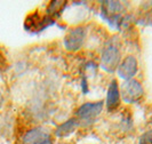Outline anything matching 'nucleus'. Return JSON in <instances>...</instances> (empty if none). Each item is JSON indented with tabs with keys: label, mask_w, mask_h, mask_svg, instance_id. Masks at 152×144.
Listing matches in <instances>:
<instances>
[{
	"label": "nucleus",
	"mask_w": 152,
	"mask_h": 144,
	"mask_svg": "<svg viewBox=\"0 0 152 144\" xmlns=\"http://www.w3.org/2000/svg\"><path fill=\"white\" fill-rule=\"evenodd\" d=\"M1 62H2V57L0 56V67H1Z\"/></svg>",
	"instance_id": "obj_11"
},
{
	"label": "nucleus",
	"mask_w": 152,
	"mask_h": 144,
	"mask_svg": "<svg viewBox=\"0 0 152 144\" xmlns=\"http://www.w3.org/2000/svg\"><path fill=\"white\" fill-rule=\"evenodd\" d=\"M78 124H79V122H78L77 119H70V120H68L66 122L62 124L61 126L56 129L57 136H66L69 134H71V133L76 129V127L78 126Z\"/></svg>",
	"instance_id": "obj_8"
},
{
	"label": "nucleus",
	"mask_w": 152,
	"mask_h": 144,
	"mask_svg": "<svg viewBox=\"0 0 152 144\" xmlns=\"http://www.w3.org/2000/svg\"><path fill=\"white\" fill-rule=\"evenodd\" d=\"M47 141H49V133L41 127L31 129L23 137V144H42Z\"/></svg>",
	"instance_id": "obj_6"
},
{
	"label": "nucleus",
	"mask_w": 152,
	"mask_h": 144,
	"mask_svg": "<svg viewBox=\"0 0 152 144\" xmlns=\"http://www.w3.org/2000/svg\"><path fill=\"white\" fill-rule=\"evenodd\" d=\"M120 62V50L115 40H111L105 46L102 54V65L107 71H114Z\"/></svg>",
	"instance_id": "obj_1"
},
{
	"label": "nucleus",
	"mask_w": 152,
	"mask_h": 144,
	"mask_svg": "<svg viewBox=\"0 0 152 144\" xmlns=\"http://www.w3.org/2000/svg\"><path fill=\"white\" fill-rule=\"evenodd\" d=\"M122 99L127 103H134L143 96L142 85L135 79H130L125 81L121 87Z\"/></svg>",
	"instance_id": "obj_3"
},
{
	"label": "nucleus",
	"mask_w": 152,
	"mask_h": 144,
	"mask_svg": "<svg viewBox=\"0 0 152 144\" xmlns=\"http://www.w3.org/2000/svg\"><path fill=\"white\" fill-rule=\"evenodd\" d=\"M137 72V62L134 56H127L118 67V75L126 81L130 80Z\"/></svg>",
	"instance_id": "obj_5"
},
{
	"label": "nucleus",
	"mask_w": 152,
	"mask_h": 144,
	"mask_svg": "<svg viewBox=\"0 0 152 144\" xmlns=\"http://www.w3.org/2000/svg\"><path fill=\"white\" fill-rule=\"evenodd\" d=\"M85 29L84 28H75L70 30L64 39L65 47L69 50H78L85 40Z\"/></svg>",
	"instance_id": "obj_4"
},
{
	"label": "nucleus",
	"mask_w": 152,
	"mask_h": 144,
	"mask_svg": "<svg viewBox=\"0 0 152 144\" xmlns=\"http://www.w3.org/2000/svg\"><path fill=\"white\" fill-rule=\"evenodd\" d=\"M119 99H120V91L118 88V83L115 80H112L110 83V87L107 89V106L109 110H113L119 105Z\"/></svg>",
	"instance_id": "obj_7"
},
{
	"label": "nucleus",
	"mask_w": 152,
	"mask_h": 144,
	"mask_svg": "<svg viewBox=\"0 0 152 144\" xmlns=\"http://www.w3.org/2000/svg\"><path fill=\"white\" fill-rule=\"evenodd\" d=\"M42 144H52V143H50V140H49V141H47V142H45V143H42Z\"/></svg>",
	"instance_id": "obj_10"
},
{
	"label": "nucleus",
	"mask_w": 152,
	"mask_h": 144,
	"mask_svg": "<svg viewBox=\"0 0 152 144\" xmlns=\"http://www.w3.org/2000/svg\"><path fill=\"white\" fill-rule=\"evenodd\" d=\"M103 109V103L102 102H94V103H86L81 106L78 112V121L81 125H91L95 121V119L97 118V115L101 113Z\"/></svg>",
	"instance_id": "obj_2"
},
{
	"label": "nucleus",
	"mask_w": 152,
	"mask_h": 144,
	"mask_svg": "<svg viewBox=\"0 0 152 144\" xmlns=\"http://www.w3.org/2000/svg\"><path fill=\"white\" fill-rule=\"evenodd\" d=\"M2 104V96H1V93H0V105Z\"/></svg>",
	"instance_id": "obj_9"
}]
</instances>
